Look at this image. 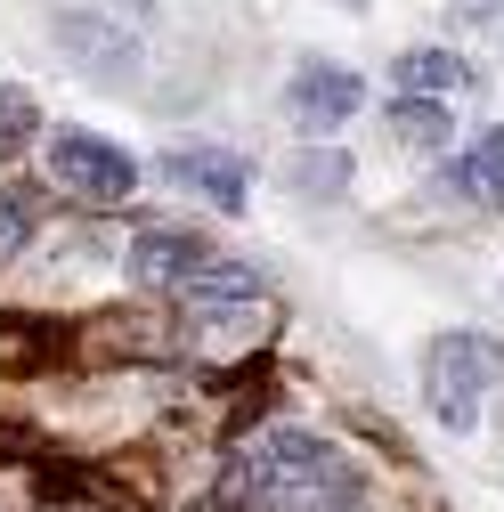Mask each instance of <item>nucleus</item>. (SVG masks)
<instances>
[{
    "mask_svg": "<svg viewBox=\"0 0 504 512\" xmlns=\"http://www.w3.org/2000/svg\"><path fill=\"white\" fill-rule=\"evenodd\" d=\"M350 488H358V472L318 431H269V439H252V447L228 456V472L212 488V512H318Z\"/></svg>",
    "mask_w": 504,
    "mask_h": 512,
    "instance_id": "1",
    "label": "nucleus"
},
{
    "mask_svg": "<svg viewBox=\"0 0 504 512\" xmlns=\"http://www.w3.org/2000/svg\"><path fill=\"white\" fill-rule=\"evenodd\" d=\"M496 374H504V342H496V334H472V326L439 334V342L423 350L431 415L448 423V431H472V423H480V399L496 391Z\"/></svg>",
    "mask_w": 504,
    "mask_h": 512,
    "instance_id": "2",
    "label": "nucleus"
},
{
    "mask_svg": "<svg viewBox=\"0 0 504 512\" xmlns=\"http://www.w3.org/2000/svg\"><path fill=\"white\" fill-rule=\"evenodd\" d=\"M49 171H57V187H66V196L106 204V212L139 196V163L122 155L114 139H98V131H57V139H49Z\"/></svg>",
    "mask_w": 504,
    "mask_h": 512,
    "instance_id": "3",
    "label": "nucleus"
},
{
    "mask_svg": "<svg viewBox=\"0 0 504 512\" xmlns=\"http://www.w3.org/2000/svg\"><path fill=\"white\" fill-rule=\"evenodd\" d=\"M358 106H366V74L334 66V57H301V74L285 82V114L301 131H342Z\"/></svg>",
    "mask_w": 504,
    "mask_h": 512,
    "instance_id": "4",
    "label": "nucleus"
},
{
    "mask_svg": "<svg viewBox=\"0 0 504 512\" xmlns=\"http://www.w3.org/2000/svg\"><path fill=\"white\" fill-rule=\"evenodd\" d=\"M187 350H204V358H228V350H261L269 342V293H252V301H187Z\"/></svg>",
    "mask_w": 504,
    "mask_h": 512,
    "instance_id": "5",
    "label": "nucleus"
},
{
    "mask_svg": "<svg viewBox=\"0 0 504 512\" xmlns=\"http://www.w3.org/2000/svg\"><path fill=\"white\" fill-rule=\"evenodd\" d=\"M163 179L187 187V196H204V204H220V212H244V187H252V171L236 155H220V147H171Z\"/></svg>",
    "mask_w": 504,
    "mask_h": 512,
    "instance_id": "6",
    "label": "nucleus"
},
{
    "mask_svg": "<svg viewBox=\"0 0 504 512\" xmlns=\"http://www.w3.org/2000/svg\"><path fill=\"white\" fill-rule=\"evenodd\" d=\"M204 261H212V244H204L196 228H147V236L131 244V277H139V285H171V293L196 277Z\"/></svg>",
    "mask_w": 504,
    "mask_h": 512,
    "instance_id": "7",
    "label": "nucleus"
},
{
    "mask_svg": "<svg viewBox=\"0 0 504 512\" xmlns=\"http://www.w3.org/2000/svg\"><path fill=\"white\" fill-rule=\"evenodd\" d=\"M57 41H66L74 66H90V74H131V66H139V41L122 33V25H106V17H90V9H66V17H57Z\"/></svg>",
    "mask_w": 504,
    "mask_h": 512,
    "instance_id": "8",
    "label": "nucleus"
},
{
    "mask_svg": "<svg viewBox=\"0 0 504 512\" xmlns=\"http://www.w3.org/2000/svg\"><path fill=\"white\" fill-rule=\"evenodd\" d=\"M391 82H399L407 98H448V90L472 82V66L448 57V49H399V57H391Z\"/></svg>",
    "mask_w": 504,
    "mask_h": 512,
    "instance_id": "9",
    "label": "nucleus"
},
{
    "mask_svg": "<svg viewBox=\"0 0 504 512\" xmlns=\"http://www.w3.org/2000/svg\"><path fill=\"white\" fill-rule=\"evenodd\" d=\"M448 187L464 204H496L504 212V131H480L472 147H464V163L448 171Z\"/></svg>",
    "mask_w": 504,
    "mask_h": 512,
    "instance_id": "10",
    "label": "nucleus"
},
{
    "mask_svg": "<svg viewBox=\"0 0 504 512\" xmlns=\"http://www.w3.org/2000/svg\"><path fill=\"white\" fill-rule=\"evenodd\" d=\"M391 139H399V147H415V155H439V147L456 139L448 98H399V106H391Z\"/></svg>",
    "mask_w": 504,
    "mask_h": 512,
    "instance_id": "11",
    "label": "nucleus"
},
{
    "mask_svg": "<svg viewBox=\"0 0 504 512\" xmlns=\"http://www.w3.org/2000/svg\"><path fill=\"white\" fill-rule=\"evenodd\" d=\"M33 131H41V106H33V90L0 82V163H17V155L33 147Z\"/></svg>",
    "mask_w": 504,
    "mask_h": 512,
    "instance_id": "12",
    "label": "nucleus"
},
{
    "mask_svg": "<svg viewBox=\"0 0 504 512\" xmlns=\"http://www.w3.org/2000/svg\"><path fill=\"white\" fill-rule=\"evenodd\" d=\"M293 187H309V196L326 204V196L350 187V163H342V155H301V163H293Z\"/></svg>",
    "mask_w": 504,
    "mask_h": 512,
    "instance_id": "13",
    "label": "nucleus"
},
{
    "mask_svg": "<svg viewBox=\"0 0 504 512\" xmlns=\"http://www.w3.org/2000/svg\"><path fill=\"white\" fill-rule=\"evenodd\" d=\"M448 25H464V33H504V0H448Z\"/></svg>",
    "mask_w": 504,
    "mask_h": 512,
    "instance_id": "14",
    "label": "nucleus"
},
{
    "mask_svg": "<svg viewBox=\"0 0 504 512\" xmlns=\"http://www.w3.org/2000/svg\"><path fill=\"white\" fill-rule=\"evenodd\" d=\"M334 9H366V0H334Z\"/></svg>",
    "mask_w": 504,
    "mask_h": 512,
    "instance_id": "15",
    "label": "nucleus"
}]
</instances>
